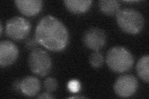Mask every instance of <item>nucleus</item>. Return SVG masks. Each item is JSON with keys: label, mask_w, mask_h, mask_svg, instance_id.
I'll use <instances>...</instances> for the list:
<instances>
[{"label": "nucleus", "mask_w": 149, "mask_h": 99, "mask_svg": "<svg viewBox=\"0 0 149 99\" xmlns=\"http://www.w3.org/2000/svg\"><path fill=\"white\" fill-rule=\"evenodd\" d=\"M93 1L91 0H66L64 1L65 7L73 14H83L89 10Z\"/></svg>", "instance_id": "nucleus-11"}, {"label": "nucleus", "mask_w": 149, "mask_h": 99, "mask_svg": "<svg viewBox=\"0 0 149 99\" xmlns=\"http://www.w3.org/2000/svg\"><path fill=\"white\" fill-rule=\"evenodd\" d=\"M40 89L39 80L34 76H27L23 79L20 84V90L28 97H33L39 93Z\"/></svg>", "instance_id": "nucleus-10"}, {"label": "nucleus", "mask_w": 149, "mask_h": 99, "mask_svg": "<svg viewBox=\"0 0 149 99\" xmlns=\"http://www.w3.org/2000/svg\"><path fill=\"white\" fill-rule=\"evenodd\" d=\"M31 29L30 22L22 17H14L6 22V33L11 39L15 40L24 39L29 34Z\"/></svg>", "instance_id": "nucleus-5"}, {"label": "nucleus", "mask_w": 149, "mask_h": 99, "mask_svg": "<svg viewBox=\"0 0 149 99\" xmlns=\"http://www.w3.org/2000/svg\"><path fill=\"white\" fill-rule=\"evenodd\" d=\"M0 26H1V30H0V31H1V35H2V33H3V26L1 24H1H0Z\"/></svg>", "instance_id": "nucleus-20"}, {"label": "nucleus", "mask_w": 149, "mask_h": 99, "mask_svg": "<svg viewBox=\"0 0 149 99\" xmlns=\"http://www.w3.org/2000/svg\"><path fill=\"white\" fill-rule=\"evenodd\" d=\"M138 89V81L132 75L125 74L119 76L116 80L114 90L120 97L127 98L132 96Z\"/></svg>", "instance_id": "nucleus-6"}, {"label": "nucleus", "mask_w": 149, "mask_h": 99, "mask_svg": "<svg viewBox=\"0 0 149 99\" xmlns=\"http://www.w3.org/2000/svg\"><path fill=\"white\" fill-rule=\"evenodd\" d=\"M39 98H53L54 97L52 96H51L49 93L45 92L40 94V95L38 97Z\"/></svg>", "instance_id": "nucleus-18"}, {"label": "nucleus", "mask_w": 149, "mask_h": 99, "mask_svg": "<svg viewBox=\"0 0 149 99\" xmlns=\"http://www.w3.org/2000/svg\"><path fill=\"white\" fill-rule=\"evenodd\" d=\"M37 44L38 43H37V42L36 40V39H29L26 42V46L28 49L34 50V49L36 48Z\"/></svg>", "instance_id": "nucleus-17"}, {"label": "nucleus", "mask_w": 149, "mask_h": 99, "mask_svg": "<svg viewBox=\"0 0 149 99\" xmlns=\"http://www.w3.org/2000/svg\"><path fill=\"white\" fill-rule=\"evenodd\" d=\"M19 55L16 45L9 40H3L0 43V65L6 67L15 62Z\"/></svg>", "instance_id": "nucleus-8"}, {"label": "nucleus", "mask_w": 149, "mask_h": 99, "mask_svg": "<svg viewBox=\"0 0 149 99\" xmlns=\"http://www.w3.org/2000/svg\"><path fill=\"white\" fill-rule=\"evenodd\" d=\"M81 87L80 83L77 80H72L68 84V88L72 92L76 93L80 91Z\"/></svg>", "instance_id": "nucleus-16"}, {"label": "nucleus", "mask_w": 149, "mask_h": 99, "mask_svg": "<svg viewBox=\"0 0 149 99\" xmlns=\"http://www.w3.org/2000/svg\"><path fill=\"white\" fill-rule=\"evenodd\" d=\"M15 3L19 11L29 17L37 15L41 11L43 4L40 0H17Z\"/></svg>", "instance_id": "nucleus-9"}, {"label": "nucleus", "mask_w": 149, "mask_h": 99, "mask_svg": "<svg viewBox=\"0 0 149 99\" xmlns=\"http://www.w3.org/2000/svg\"><path fill=\"white\" fill-rule=\"evenodd\" d=\"M149 56L148 55L143 56L137 64V72L139 76L143 81H149Z\"/></svg>", "instance_id": "nucleus-13"}, {"label": "nucleus", "mask_w": 149, "mask_h": 99, "mask_svg": "<svg viewBox=\"0 0 149 99\" xmlns=\"http://www.w3.org/2000/svg\"><path fill=\"white\" fill-rule=\"evenodd\" d=\"M28 62L32 71L40 76L47 75L52 66V60L48 53L39 48L32 50Z\"/></svg>", "instance_id": "nucleus-4"}, {"label": "nucleus", "mask_w": 149, "mask_h": 99, "mask_svg": "<svg viewBox=\"0 0 149 99\" xmlns=\"http://www.w3.org/2000/svg\"><path fill=\"white\" fill-rule=\"evenodd\" d=\"M85 98V97H82V96H73L69 97V98Z\"/></svg>", "instance_id": "nucleus-19"}, {"label": "nucleus", "mask_w": 149, "mask_h": 99, "mask_svg": "<svg viewBox=\"0 0 149 99\" xmlns=\"http://www.w3.org/2000/svg\"><path fill=\"white\" fill-rule=\"evenodd\" d=\"M89 61L93 67L100 68L104 62L103 56L98 51H95L90 56Z\"/></svg>", "instance_id": "nucleus-14"}, {"label": "nucleus", "mask_w": 149, "mask_h": 99, "mask_svg": "<svg viewBox=\"0 0 149 99\" xmlns=\"http://www.w3.org/2000/svg\"><path fill=\"white\" fill-rule=\"evenodd\" d=\"M116 21L121 30L129 34H137L144 26V18L139 11L132 8L120 9Z\"/></svg>", "instance_id": "nucleus-3"}, {"label": "nucleus", "mask_w": 149, "mask_h": 99, "mask_svg": "<svg viewBox=\"0 0 149 99\" xmlns=\"http://www.w3.org/2000/svg\"><path fill=\"white\" fill-rule=\"evenodd\" d=\"M83 42L88 48L97 51L105 45L106 34L103 30L100 28H90L84 33Z\"/></svg>", "instance_id": "nucleus-7"}, {"label": "nucleus", "mask_w": 149, "mask_h": 99, "mask_svg": "<svg viewBox=\"0 0 149 99\" xmlns=\"http://www.w3.org/2000/svg\"><path fill=\"white\" fill-rule=\"evenodd\" d=\"M101 11L107 16L116 15L120 10V4L116 0H101L99 1Z\"/></svg>", "instance_id": "nucleus-12"}, {"label": "nucleus", "mask_w": 149, "mask_h": 99, "mask_svg": "<svg viewBox=\"0 0 149 99\" xmlns=\"http://www.w3.org/2000/svg\"><path fill=\"white\" fill-rule=\"evenodd\" d=\"M35 39L37 43L52 51H60L66 48L69 34L63 24L52 16L43 17L37 24Z\"/></svg>", "instance_id": "nucleus-1"}, {"label": "nucleus", "mask_w": 149, "mask_h": 99, "mask_svg": "<svg viewBox=\"0 0 149 99\" xmlns=\"http://www.w3.org/2000/svg\"><path fill=\"white\" fill-rule=\"evenodd\" d=\"M44 87L48 92H52L57 88V82L53 78H48L44 81Z\"/></svg>", "instance_id": "nucleus-15"}, {"label": "nucleus", "mask_w": 149, "mask_h": 99, "mask_svg": "<svg viewBox=\"0 0 149 99\" xmlns=\"http://www.w3.org/2000/svg\"><path fill=\"white\" fill-rule=\"evenodd\" d=\"M134 62L133 55L123 46L113 47L106 55V63L110 69L115 73L128 71L132 67Z\"/></svg>", "instance_id": "nucleus-2"}]
</instances>
